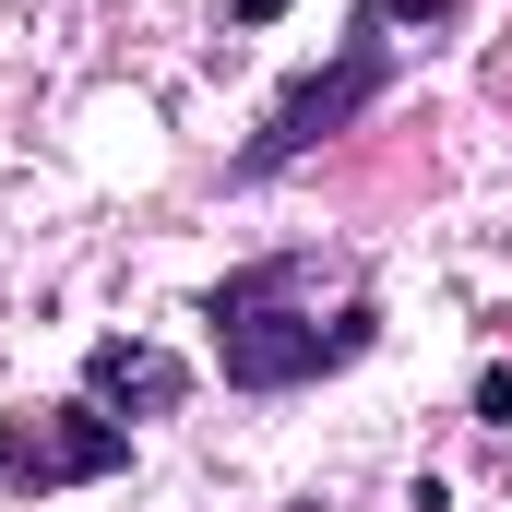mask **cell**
I'll use <instances>...</instances> for the list:
<instances>
[{
    "mask_svg": "<svg viewBox=\"0 0 512 512\" xmlns=\"http://www.w3.org/2000/svg\"><path fill=\"white\" fill-rule=\"evenodd\" d=\"M203 334L227 393H310L382 346V298L322 251H262L227 286H203Z\"/></svg>",
    "mask_w": 512,
    "mask_h": 512,
    "instance_id": "obj_1",
    "label": "cell"
},
{
    "mask_svg": "<svg viewBox=\"0 0 512 512\" xmlns=\"http://www.w3.org/2000/svg\"><path fill=\"white\" fill-rule=\"evenodd\" d=\"M453 12H465V0H358V12H346V36H334V60H310L298 84H274L262 131L227 155V179L262 191V179H286L298 155H322L334 131H358V120L393 96V72H405V24H417V36H441Z\"/></svg>",
    "mask_w": 512,
    "mask_h": 512,
    "instance_id": "obj_2",
    "label": "cell"
},
{
    "mask_svg": "<svg viewBox=\"0 0 512 512\" xmlns=\"http://www.w3.org/2000/svg\"><path fill=\"white\" fill-rule=\"evenodd\" d=\"M131 465V429L108 405H12L0 417V489L12 501H48V489H96V477H120Z\"/></svg>",
    "mask_w": 512,
    "mask_h": 512,
    "instance_id": "obj_3",
    "label": "cell"
},
{
    "mask_svg": "<svg viewBox=\"0 0 512 512\" xmlns=\"http://www.w3.org/2000/svg\"><path fill=\"white\" fill-rule=\"evenodd\" d=\"M179 393H191V370L167 358V346H143V334H96L84 346V405H108V417H179Z\"/></svg>",
    "mask_w": 512,
    "mask_h": 512,
    "instance_id": "obj_4",
    "label": "cell"
},
{
    "mask_svg": "<svg viewBox=\"0 0 512 512\" xmlns=\"http://www.w3.org/2000/svg\"><path fill=\"white\" fill-rule=\"evenodd\" d=\"M477 417H489V429H512V358H489V370H477Z\"/></svg>",
    "mask_w": 512,
    "mask_h": 512,
    "instance_id": "obj_5",
    "label": "cell"
},
{
    "mask_svg": "<svg viewBox=\"0 0 512 512\" xmlns=\"http://www.w3.org/2000/svg\"><path fill=\"white\" fill-rule=\"evenodd\" d=\"M274 12H286V0H227V24H274Z\"/></svg>",
    "mask_w": 512,
    "mask_h": 512,
    "instance_id": "obj_6",
    "label": "cell"
}]
</instances>
